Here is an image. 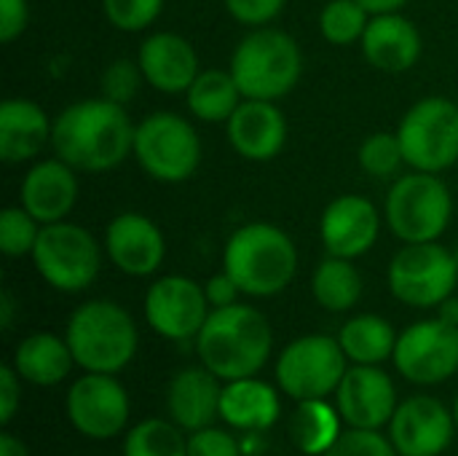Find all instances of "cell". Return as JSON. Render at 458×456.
<instances>
[{"mask_svg":"<svg viewBox=\"0 0 458 456\" xmlns=\"http://www.w3.org/2000/svg\"><path fill=\"white\" fill-rule=\"evenodd\" d=\"M134 126L129 110L102 94L78 99L56 113L51 151L81 175H102L131 156Z\"/></svg>","mask_w":458,"mask_h":456,"instance_id":"1","label":"cell"},{"mask_svg":"<svg viewBox=\"0 0 458 456\" xmlns=\"http://www.w3.org/2000/svg\"><path fill=\"white\" fill-rule=\"evenodd\" d=\"M274 352V331L266 314L250 304L212 309L196 336V355L220 382L258 376Z\"/></svg>","mask_w":458,"mask_h":456,"instance_id":"2","label":"cell"},{"mask_svg":"<svg viewBox=\"0 0 458 456\" xmlns=\"http://www.w3.org/2000/svg\"><path fill=\"white\" fill-rule=\"evenodd\" d=\"M298 261L295 239L268 220L239 226L223 247V269L247 298H274L284 293L298 274Z\"/></svg>","mask_w":458,"mask_h":456,"instance_id":"3","label":"cell"},{"mask_svg":"<svg viewBox=\"0 0 458 456\" xmlns=\"http://www.w3.org/2000/svg\"><path fill=\"white\" fill-rule=\"evenodd\" d=\"M64 339L86 374H121L140 349L134 317L110 298H91L67 320Z\"/></svg>","mask_w":458,"mask_h":456,"instance_id":"4","label":"cell"},{"mask_svg":"<svg viewBox=\"0 0 458 456\" xmlns=\"http://www.w3.org/2000/svg\"><path fill=\"white\" fill-rule=\"evenodd\" d=\"M228 70L247 99L279 102L303 78V51L287 30L255 27L236 43Z\"/></svg>","mask_w":458,"mask_h":456,"instance_id":"5","label":"cell"},{"mask_svg":"<svg viewBox=\"0 0 458 456\" xmlns=\"http://www.w3.org/2000/svg\"><path fill=\"white\" fill-rule=\"evenodd\" d=\"M384 220L403 245L440 242L454 223V194L440 175L408 169L386 191Z\"/></svg>","mask_w":458,"mask_h":456,"instance_id":"6","label":"cell"},{"mask_svg":"<svg viewBox=\"0 0 458 456\" xmlns=\"http://www.w3.org/2000/svg\"><path fill=\"white\" fill-rule=\"evenodd\" d=\"M131 159L150 180L180 185L199 172L204 142L191 118L172 110H156L137 121Z\"/></svg>","mask_w":458,"mask_h":456,"instance_id":"7","label":"cell"},{"mask_svg":"<svg viewBox=\"0 0 458 456\" xmlns=\"http://www.w3.org/2000/svg\"><path fill=\"white\" fill-rule=\"evenodd\" d=\"M102 242L72 220H59L40 228L35 250L30 255L38 277L59 293L89 290L102 271Z\"/></svg>","mask_w":458,"mask_h":456,"instance_id":"8","label":"cell"},{"mask_svg":"<svg viewBox=\"0 0 458 456\" xmlns=\"http://www.w3.org/2000/svg\"><path fill=\"white\" fill-rule=\"evenodd\" d=\"M397 137L408 169L443 175L458 164V102L448 97H421L400 124Z\"/></svg>","mask_w":458,"mask_h":456,"instance_id":"9","label":"cell"},{"mask_svg":"<svg viewBox=\"0 0 458 456\" xmlns=\"http://www.w3.org/2000/svg\"><path fill=\"white\" fill-rule=\"evenodd\" d=\"M389 293L411 309H437L458 288V261L443 242L403 245L386 269Z\"/></svg>","mask_w":458,"mask_h":456,"instance_id":"10","label":"cell"},{"mask_svg":"<svg viewBox=\"0 0 458 456\" xmlns=\"http://www.w3.org/2000/svg\"><path fill=\"white\" fill-rule=\"evenodd\" d=\"M349 360L338 336L306 333L290 341L276 360V384L293 400H325L335 395Z\"/></svg>","mask_w":458,"mask_h":456,"instance_id":"11","label":"cell"},{"mask_svg":"<svg viewBox=\"0 0 458 456\" xmlns=\"http://www.w3.org/2000/svg\"><path fill=\"white\" fill-rule=\"evenodd\" d=\"M392 363L411 384L435 387L448 382L458 371V325L440 317L408 325L397 336Z\"/></svg>","mask_w":458,"mask_h":456,"instance_id":"12","label":"cell"},{"mask_svg":"<svg viewBox=\"0 0 458 456\" xmlns=\"http://www.w3.org/2000/svg\"><path fill=\"white\" fill-rule=\"evenodd\" d=\"M145 320L166 341H196L212 306L204 285L185 274L156 277L145 293Z\"/></svg>","mask_w":458,"mask_h":456,"instance_id":"13","label":"cell"},{"mask_svg":"<svg viewBox=\"0 0 458 456\" xmlns=\"http://www.w3.org/2000/svg\"><path fill=\"white\" fill-rule=\"evenodd\" d=\"M67 419L70 425L91 441H110L121 435L129 425V392L115 379V374H86L75 379L67 390Z\"/></svg>","mask_w":458,"mask_h":456,"instance_id":"14","label":"cell"},{"mask_svg":"<svg viewBox=\"0 0 458 456\" xmlns=\"http://www.w3.org/2000/svg\"><path fill=\"white\" fill-rule=\"evenodd\" d=\"M384 212L362 194H341L322 210L319 218V242L325 255L357 261L368 255L384 228Z\"/></svg>","mask_w":458,"mask_h":456,"instance_id":"15","label":"cell"},{"mask_svg":"<svg viewBox=\"0 0 458 456\" xmlns=\"http://www.w3.org/2000/svg\"><path fill=\"white\" fill-rule=\"evenodd\" d=\"M105 258L126 277L145 280L158 274L166 261V237L161 226L145 212H118L102 237Z\"/></svg>","mask_w":458,"mask_h":456,"instance_id":"16","label":"cell"},{"mask_svg":"<svg viewBox=\"0 0 458 456\" xmlns=\"http://www.w3.org/2000/svg\"><path fill=\"white\" fill-rule=\"evenodd\" d=\"M397 406V387L381 366H349L335 390V409L352 430L386 427Z\"/></svg>","mask_w":458,"mask_h":456,"instance_id":"17","label":"cell"},{"mask_svg":"<svg viewBox=\"0 0 458 456\" xmlns=\"http://www.w3.org/2000/svg\"><path fill=\"white\" fill-rule=\"evenodd\" d=\"M233 153L252 164H268L282 156L290 124L282 108L271 99H242L233 116L223 124Z\"/></svg>","mask_w":458,"mask_h":456,"instance_id":"18","label":"cell"},{"mask_svg":"<svg viewBox=\"0 0 458 456\" xmlns=\"http://www.w3.org/2000/svg\"><path fill=\"white\" fill-rule=\"evenodd\" d=\"M454 414L429 395L403 400L389 422V441L400 456H440L454 441Z\"/></svg>","mask_w":458,"mask_h":456,"instance_id":"19","label":"cell"},{"mask_svg":"<svg viewBox=\"0 0 458 456\" xmlns=\"http://www.w3.org/2000/svg\"><path fill=\"white\" fill-rule=\"evenodd\" d=\"M78 169H72L59 156L38 159L27 167L19 185V204L40 223L51 226L67 220L78 204L81 183Z\"/></svg>","mask_w":458,"mask_h":456,"instance_id":"20","label":"cell"},{"mask_svg":"<svg viewBox=\"0 0 458 456\" xmlns=\"http://www.w3.org/2000/svg\"><path fill=\"white\" fill-rule=\"evenodd\" d=\"M137 65L150 89L161 94H185L188 86L201 73V59L196 46L172 30L150 32L137 48Z\"/></svg>","mask_w":458,"mask_h":456,"instance_id":"21","label":"cell"},{"mask_svg":"<svg viewBox=\"0 0 458 456\" xmlns=\"http://www.w3.org/2000/svg\"><path fill=\"white\" fill-rule=\"evenodd\" d=\"M365 62L386 75H403L413 70L424 54L421 30L403 11L370 16L365 35L360 40Z\"/></svg>","mask_w":458,"mask_h":456,"instance_id":"22","label":"cell"},{"mask_svg":"<svg viewBox=\"0 0 458 456\" xmlns=\"http://www.w3.org/2000/svg\"><path fill=\"white\" fill-rule=\"evenodd\" d=\"M54 118L27 97H8L0 105V161L8 167L32 164L51 145Z\"/></svg>","mask_w":458,"mask_h":456,"instance_id":"23","label":"cell"},{"mask_svg":"<svg viewBox=\"0 0 458 456\" xmlns=\"http://www.w3.org/2000/svg\"><path fill=\"white\" fill-rule=\"evenodd\" d=\"M220 395H223V384L209 368L204 366L182 368L172 376L166 387L169 419L185 433L204 430L220 417Z\"/></svg>","mask_w":458,"mask_h":456,"instance_id":"24","label":"cell"},{"mask_svg":"<svg viewBox=\"0 0 458 456\" xmlns=\"http://www.w3.org/2000/svg\"><path fill=\"white\" fill-rule=\"evenodd\" d=\"M282 414L279 392L258 376L223 382L220 419L239 433H263L276 425Z\"/></svg>","mask_w":458,"mask_h":456,"instance_id":"25","label":"cell"},{"mask_svg":"<svg viewBox=\"0 0 458 456\" xmlns=\"http://www.w3.org/2000/svg\"><path fill=\"white\" fill-rule=\"evenodd\" d=\"M11 366L16 368V374L27 384L56 387L70 376V371L75 366V357H72L70 344H67L64 336L40 331V333L24 336L16 344Z\"/></svg>","mask_w":458,"mask_h":456,"instance_id":"26","label":"cell"},{"mask_svg":"<svg viewBox=\"0 0 458 456\" xmlns=\"http://www.w3.org/2000/svg\"><path fill=\"white\" fill-rule=\"evenodd\" d=\"M182 97L191 118L201 124H225L244 99L228 67H201Z\"/></svg>","mask_w":458,"mask_h":456,"instance_id":"27","label":"cell"},{"mask_svg":"<svg viewBox=\"0 0 458 456\" xmlns=\"http://www.w3.org/2000/svg\"><path fill=\"white\" fill-rule=\"evenodd\" d=\"M394 325L381 314H354L338 331V344L352 366H384L394 357Z\"/></svg>","mask_w":458,"mask_h":456,"instance_id":"28","label":"cell"},{"mask_svg":"<svg viewBox=\"0 0 458 456\" xmlns=\"http://www.w3.org/2000/svg\"><path fill=\"white\" fill-rule=\"evenodd\" d=\"M365 293V280L354 261L325 255L311 271V296L314 301L333 314L352 312Z\"/></svg>","mask_w":458,"mask_h":456,"instance_id":"29","label":"cell"},{"mask_svg":"<svg viewBox=\"0 0 458 456\" xmlns=\"http://www.w3.org/2000/svg\"><path fill=\"white\" fill-rule=\"evenodd\" d=\"M290 433L295 446L306 456H325L335 441L344 433V419L335 409V403L325 400H301L293 422H290Z\"/></svg>","mask_w":458,"mask_h":456,"instance_id":"30","label":"cell"},{"mask_svg":"<svg viewBox=\"0 0 458 456\" xmlns=\"http://www.w3.org/2000/svg\"><path fill=\"white\" fill-rule=\"evenodd\" d=\"M185 430L166 419H145L123 438V456H188Z\"/></svg>","mask_w":458,"mask_h":456,"instance_id":"31","label":"cell"},{"mask_svg":"<svg viewBox=\"0 0 458 456\" xmlns=\"http://www.w3.org/2000/svg\"><path fill=\"white\" fill-rule=\"evenodd\" d=\"M370 22L368 8L360 0H327L319 11V35L330 46H354L362 40Z\"/></svg>","mask_w":458,"mask_h":456,"instance_id":"32","label":"cell"},{"mask_svg":"<svg viewBox=\"0 0 458 456\" xmlns=\"http://www.w3.org/2000/svg\"><path fill=\"white\" fill-rule=\"evenodd\" d=\"M360 169L373 180H394L400 177L405 164V153L397 132H373L357 148Z\"/></svg>","mask_w":458,"mask_h":456,"instance_id":"33","label":"cell"},{"mask_svg":"<svg viewBox=\"0 0 458 456\" xmlns=\"http://www.w3.org/2000/svg\"><path fill=\"white\" fill-rule=\"evenodd\" d=\"M40 223L21 207H5L0 212V253L5 258H30L40 237Z\"/></svg>","mask_w":458,"mask_h":456,"instance_id":"34","label":"cell"},{"mask_svg":"<svg viewBox=\"0 0 458 456\" xmlns=\"http://www.w3.org/2000/svg\"><path fill=\"white\" fill-rule=\"evenodd\" d=\"M164 11V0H102V13L107 24L118 32H145Z\"/></svg>","mask_w":458,"mask_h":456,"instance_id":"35","label":"cell"},{"mask_svg":"<svg viewBox=\"0 0 458 456\" xmlns=\"http://www.w3.org/2000/svg\"><path fill=\"white\" fill-rule=\"evenodd\" d=\"M142 83H145V78H142V70H140L137 59L121 56V59H113L102 70V75H99V94L105 99L118 102V105L126 108L140 94Z\"/></svg>","mask_w":458,"mask_h":456,"instance_id":"36","label":"cell"},{"mask_svg":"<svg viewBox=\"0 0 458 456\" xmlns=\"http://www.w3.org/2000/svg\"><path fill=\"white\" fill-rule=\"evenodd\" d=\"M325 456H400L392 441L381 435V430H344L335 446Z\"/></svg>","mask_w":458,"mask_h":456,"instance_id":"37","label":"cell"},{"mask_svg":"<svg viewBox=\"0 0 458 456\" xmlns=\"http://www.w3.org/2000/svg\"><path fill=\"white\" fill-rule=\"evenodd\" d=\"M223 5L236 24L255 30L274 24L282 16L287 0H223Z\"/></svg>","mask_w":458,"mask_h":456,"instance_id":"38","label":"cell"},{"mask_svg":"<svg viewBox=\"0 0 458 456\" xmlns=\"http://www.w3.org/2000/svg\"><path fill=\"white\" fill-rule=\"evenodd\" d=\"M188 456H242V443L220 427L188 433Z\"/></svg>","mask_w":458,"mask_h":456,"instance_id":"39","label":"cell"},{"mask_svg":"<svg viewBox=\"0 0 458 456\" xmlns=\"http://www.w3.org/2000/svg\"><path fill=\"white\" fill-rule=\"evenodd\" d=\"M30 27V3L27 0H0V43L19 40Z\"/></svg>","mask_w":458,"mask_h":456,"instance_id":"40","label":"cell"},{"mask_svg":"<svg viewBox=\"0 0 458 456\" xmlns=\"http://www.w3.org/2000/svg\"><path fill=\"white\" fill-rule=\"evenodd\" d=\"M21 406V376L8 363L0 368V425H11Z\"/></svg>","mask_w":458,"mask_h":456,"instance_id":"41","label":"cell"},{"mask_svg":"<svg viewBox=\"0 0 458 456\" xmlns=\"http://www.w3.org/2000/svg\"><path fill=\"white\" fill-rule=\"evenodd\" d=\"M204 293H207V301L212 309H223V306H233L239 304L242 298V290L239 285L233 282V277L223 269L217 274H212L207 282H204Z\"/></svg>","mask_w":458,"mask_h":456,"instance_id":"42","label":"cell"},{"mask_svg":"<svg viewBox=\"0 0 458 456\" xmlns=\"http://www.w3.org/2000/svg\"><path fill=\"white\" fill-rule=\"evenodd\" d=\"M0 456H30V452L21 443V438H16L13 433L3 430L0 433Z\"/></svg>","mask_w":458,"mask_h":456,"instance_id":"43","label":"cell"},{"mask_svg":"<svg viewBox=\"0 0 458 456\" xmlns=\"http://www.w3.org/2000/svg\"><path fill=\"white\" fill-rule=\"evenodd\" d=\"M13 314H16V298L11 296V290H3L0 293V328L3 331H11Z\"/></svg>","mask_w":458,"mask_h":456,"instance_id":"44","label":"cell"},{"mask_svg":"<svg viewBox=\"0 0 458 456\" xmlns=\"http://www.w3.org/2000/svg\"><path fill=\"white\" fill-rule=\"evenodd\" d=\"M365 8H368V13L370 16H376V13H392V11H403L411 0H360Z\"/></svg>","mask_w":458,"mask_h":456,"instance_id":"45","label":"cell"},{"mask_svg":"<svg viewBox=\"0 0 458 456\" xmlns=\"http://www.w3.org/2000/svg\"><path fill=\"white\" fill-rule=\"evenodd\" d=\"M437 317L451 323V325H458V296L454 293L451 298H445L440 306H437Z\"/></svg>","mask_w":458,"mask_h":456,"instance_id":"46","label":"cell"},{"mask_svg":"<svg viewBox=\"0 0 458 456\" xmlns=\"http://www.w3.org/2000/svg\"><path fill=\"white\" fill-rule=\"evenodd\" d=\"M454 419H456V427H458V395H456V403H454Z\"/></svg>","mask_w":458,"mask_h":456,"instance_id":"47","label":"cell"},{"mask_svg":"<svg viewBox=\"0 0 458 456\" xmlns=\"http://www.w3.org/2000/svg\"><path fill=\"white\" fill-rule=\"evenodd\" d=\"M456 261H458V250H456Z\"/></svg>","mask_w":458,"mask_h":456,"instance_id":"48","label":"cell"},{"mask_svg":"<svg viewBox=\"0 0 458 456\" xmlns=\"http://www.w3.org/2000/svg\"><path fill=\"white\" fill-rule=\"evenodd\" d=\"M456 169H458V164H456Z\"/></svg>","mask_w":458,"mask_h":456,"instance_id":"49","label":"cell"}]
</instances>
